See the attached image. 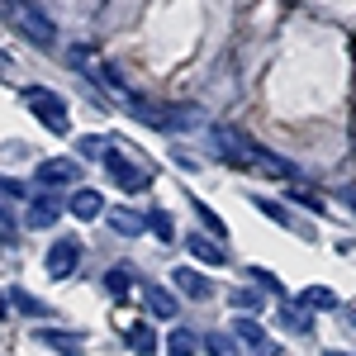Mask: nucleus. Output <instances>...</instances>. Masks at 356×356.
Segmentation results:
<instances>
[{"mask_svg":"<svg viewBox=\"0 0 356 356\" xmlns=\"http://www.w3.org/2000/svg\"><path fill=\"white\" fill-rule=\"evenodd\" d=\"M0 15L19 29L33 48H53V43H57V24L33 5V0H0Z\"/></svg>","mask_w":356,"mask_h":356,"instance_id":"f257e3e1","label":"nucleus"},{"mask_svg":"<svg viewBox=\"0 0 356 356\" xmlns=\"http://www.w3.org/2000/svg\"><path fill=\"white\" fill-rule=\"evenodd\" d=\"M24 105L43 119V129H48V134H67V129H72L67 100H62L57 90H48V86H29V90H24Z\"/></svg>","mask_w":356,"mask_h":356,"instance_id":"f03ea898","label":"nucleus"},{"mask_svg":"<svg viewBox=\"0 0 356 356\" xmlns=\"http://www.w3.org/2000/svg\"><path fill=\"white\" fill-rule=\"evenodd\" d=\"M100 162H105V176H110V181H114L124 195H138V191H147V186H152V176H147L138 162H129V157H124L114 143L105 147V157H100Z\"/></svg>","mask_w":356,"mask_h":356,"instance_id":"7ed1b4c3","label":"nucleus"},{"mask_svg":"<svg viewBox=\"0 0 356 356\" xmlns=\"http://www.w3.org/2000/svg\"><path fill=\"white\" fill-rule=\"evenodd\" d=\"M209 143L219 147L223 162H233V166H252V157H257V143L247 134H238V129H228V124H214L209 129Z\"/></svg>","mask_w":356,"mask_h":356,"instance_id":"20e7f679","label":"nucleus"},{"mask_svg":"<svg viewBox=\"0 0 356 356\" xmlns=\"http://www.w3.org/2000/svg\"><path fill=\"white\" fill-rule=\"evenodd\" d=\"M48 275L53 280H67V275H76V266H81V238H57L53 247H48Z\"/></svg>","mask_w":356,"mask_h":356,"instance_id":"39448f33","label":"nucleus"},{"mask_svg":"<svg viewBox=\"0 0 356 356\" xmlns=\"http://www.w3.org/2000/svg\"><path fill=\"white\" fill-rule=\"evenodd\" d=\"M62 209H67V200H62L57 191L33 195V200H29V209H24V228H53V223L62 219Z\"/></svg>","mask_w":356,"mask_h":356,"instance_id":"423d86ee","label":"nucleus"},{"mask_svg":"<svg viewBox=\"0 0 356 356\" xmlns=\"http://www.w3.org/2000/svg\"><path fill=\"white\" fill-rule=\"evenodd\" d=\"M38 186H76L81 181V162H67V157H48V162H38Z\"/></svg>","mask_w":356,"mask_h":356,"instance_id":"0eeeda50","label":"nucleus"},{"mask_svg":"<svg viewBox=\"0 0 356 356\" xmlns=\"http://www.w3.org/2000/svg\"><path fill=\"white\" fill-rule=\"evenodd\" d=\"M186 252H191L195 261H204V266H228V252H223V243L204 238V233H191V238H186Z\"/></svg>","mask_w":356,"mask_h":356,"instance_id":"6e6552de","label":"nucleus"},{"mask_svg":"<svg viewBox=\"0 0 356 356\" xmlns=\"http://www.w3.org/2000/svg\"><path fill=\"white\" fill-rule=\"evenodd\" d=\"M171 280H176V290H181L186 300H209V295H214V285H209L200 271H191V266H176Z\"/></svg>","mask_w":356,"mask_h":356,"instance_id":"1a4fd4ad","label":"nucleus"},{"mask_svg":"<svg viewBox=\"0 0 356 356\" xmlns=\"http://www.w3.org/2000/svg\"><path fill=\"white\" fill-rule=\"evenodd\" d=\"M295 304H304L309 314H332L342 300H337V290H328V285H309V290L295 295Z\"/></svg>","mask_w":356,"mask_h":356,"instance_id":"9d476101","label":"nucleus"},{"mask_svg":"<svg viewBox=\"0 0 356 356\" xmlns=\"http://www.w3.org/2000/svg\"><path fill=\"white\" fill-rule=\"evenodd\" d=\"M143 300H147V314H152V318H176V314H181L176 295L162 290V285H143Z\"/></svg>","mask_w":356,"mask_h":356,"instance_id":"9b49d317","label":"nucleus"},{"mask_svg":"<svg viewBox=\"0 0 356 356\" xmlns=\"http://www.w3.org/2000/svg\"><path fill=\"white\" fill-rule=\"evenodd\" d=\"M67 209H72L76 219H100V214H105V195L100 191H72Z\"/></svg>","mask_w":356,"mask_h":356,"instance_id":"f8f14e48","label":"nucleus"},{"mask_svg":"<svg viewBox=\"0 0 356 356\" xmlns=\"http://www.w3.org/2000/svg\"><path fill=\"white\" fill-rule=\"evenodd\" d=\"M38 342H43V347H53V352H62V356H86V347H81V337H76V332L43 328V332H38Z\"/></svg>","mask_w":356,"mask_h":356,"instance_id":"ddd939ff","label":"nucleus"},{"mask_svg":"<svg viewBox=\"0 0 356 356\" xmlns=\"http://www.w3.org/2000/svg\"><path fill=\"white\" fill-rule=\"evenodd\" d=\"M233 337H243L252 352H261V347H271V337H266V328L257 323V318H238L233 323Z\"/></svg>","mask_w":356,"mask_h":356,"instance_id":"4468645a","label":"nucleus"},{"mask_svg":"<svg viewBox=\"0 0 356 356\" xmlns=\"http://www.w3.org/2000/svg\"><path fill=\"white\" fill-rule=\"evenodd\" d=\"M10 304H15L24 318H48V314H53V304H43L38 295H29V290H10Z\"/></svg>","mask_w":356,"mask_h":356,"instance_id":"2eb2a0df","label":"nucleus"},{"mask_svg":"<svg viewBox=\"0 0 356 356\" xmlns=\"http://www.w3.org/2000/svg\"><path fill=\"white\" fill-rule=\"evenodd\" d=\"M200 347H204V337H195L191 328H176L166 337V356H195Z\"/></svg>","mask_w":356,"mask_h":356,"instance_id":"dca6fc26","label":"nucleus"},{"mask_svg":"<svg viewBox=\"0 0 356 356\" xmlns=\"http://www.w3.org/2000/svg\"><path fill=\"white\" fill-rule=\"evenodd\" d=\"M105 219H110V228L119 233V238H138V233H143V223H147V219H138L134 209H110Z\"/></svg>","mask_w":356,"mask_h":356,"instance_id":"f3484780","label":"nucleus"},{"mask_svg":"<svg viewBox=\"0 0 356 356\" xmlns=\"http://www.w3.org/2000/svg\"><path fill=\"white\" fill-rule=\"evenodd\" d=\"M129 352L134 356H157V332L147 328V323H134V328H129Z\"/></svg>","mask_w":356,"mask_h":356,"instance_id":"a211bd4d","label":"nucleus"},{"mask_svg":"<svg viewBox=\"0 0 356 356\" xmlns=\"http://www.w3.org/2000/svg\"><path fill=\"white\" fill-rule=\"evenodd\" d=\"M252 204H257V209H261V214H266V219H275V223H280V228H300L304 238H314V233H309V228H304V223H295V214H290V209H285V204H275V200H252Z\"/></svg>","mask_w":356,"mask_h":356,"instance_id":"6ab92c4d","label":"nucleus"},{"mask_svg":"<svg viewBox=\"0 0 356 356\" xmlns=\"http://www.w3.org/2000/svg\"><path fill=\"white\" fill-rule=\"evenodd\" d=\"M252 166H257V171H266V176H295V166H290V162H280V157H275V152H266V147H257Z\"/></svg>","mask_w":356,"mask_h":356,"instance_id":"aec40b11","label":"nucleus"},{"mask_svg":"<svg viewBox=\"0 0 356 356\" xmlns=\"http://www.w3.org/2000/svg\"><path fill=\"white\" fill-rule=\"evenodd\" d=\"M105 290H110L114 300H124V295L134 290V271H129V266H114V271H105Z\"/></svg>","mask_w":356,"mask_h":356,"instance_id":"412c9836","label":"nucleus"},{"mask_svg":"<svg viewBox=\"0 0 356 356\" xmlns=\"http://www.w3.org/2000/svg\"><path fill=\"white\" fill-rule=\"evenodd\" d=\"M147 228H152L162 243H176V223H171V214H166V209H147Z\"/></svg>","mask_w":356,"mask_h":356,"instance_id":"4be33fe9","label":"nucleus"},{"mask_svg":"<svg viewBox=\"0 0 356 356\" xmlns=\"http://www.w3.org/2000/svg\"><path fill=\"white\" fill-rule=\"evenodd\" d=\"M204 352L209 356H238V342H233V332H209L204 337Z\"/></svg>","mask_w":356,"mask_h":356,"instance_id":"5701e85b","label":"nucleus"},{"mask_svg":"<svg viewBox=\"0 0 356 356\" xmlns=\"http://www.w3.org/2000/svg\"><path fill=\"white\" fill-rule=\"evenodd\" d=\"M280 323H285L290 332H309V328H314V323H309V309H304V304H295V309H280Z\"/></svg>","mask_w":356,"mask_h":356,"instance_id":"b1692460","label":"nucleus"},{"mask_svg":"<svg viewBox=\"0 0 356 356\" xmlns=\"http://www.w3.org/2000/svg\"><path fill=\"white\" fill-rule=\"evenodd\" d=\"M105 147H110V143H105L100 134H86L81 143H76V152H81L86 162H100V157H105Z\"/></svg>","mask_w":356,"mask_h":356,"instance_id":"393cba45","label":"nucleus"},{"mask_svg":"<svg viewBox=\"0 0 356 356\" xmlns=\"http://www.w3.org/2000/svg\"><path fill=\"white\" fill-rule=\"evenodd\" d=\"M195 214H200V223H204L209 233H219V243H223V219L209 209V204H204V200H195Z\"/></svg>","mask_w":356,"mask_h":356,"instance_id":"a878e982","label":"nucleus"},{"mask_svg":"<svg viewBox=\"0 0 356 356\" xmlns=\"http://www.w3.org/2000/svg\"><path fill=\"white\" fill-rule=\"evenodd\" d=\"M228 300L238 304V309H257V314H261V304H266V300H261V295H252V290H233Z\"/></svg>","mask_w":356,"mask_h":356,"instance_id":"bb28decb","label":"nucleus"},{"mask_svg":"<svg viewBox=\"0 0 356 356\" xmlns=\"http://www.w3.org/2000/svg\"><path fill=\"white\" fill-rule=\"evenodd\" d=\"M0 195H5V200H24V195H29V186L10 181V176H0Z\"/></svg>","mask_w":356,"mask_h":356,"instance_id":"cd10ccee","label":"nucleus"},{"mask_svg":"<svg viewBox=\"0 0 356 356\" xmlns=\"http://www.w3.org/2000/svg\"><path fill=\"white\" fill-rule=\"evenodd\" d=\"M247 275H252V280H257L261 290H271V295H275V290H280V280H275L271 271H257V266H247Z\"/></svg>","mask_w":356,"mask_h":356,"instance_id":"c85d7f7f","label":"nucleus"},{"mask_svg":"<svg viewBox=\"0 0 356 356\" xmlns=\"http://www.w3.org/2000/svg\"><path fill=\"white\" fill-rule=\"evenodd\" d=\"M257 356H290V352H285L280 342H271V347H261V352H257Z\"/></svg>","mask_w":356,"mask_h":356,"instance_id":"c756f323","label":"nucleus"},{"mask_svg":"<svg viewBox=\"0 0 356 356\" xmlns=\"http://www.w3.org/2000/svg\"><path fill=\"white\" fill-rule=\"evenodd\" d=\"M342 200H347V204H352V209H356V191H342Z\"/></svg>","mask_w":356,"mask_h":356,"instance_id":"7c9ffc66","label":"nucleus"},{"mask_svg":"<svg viewBox=\"0 0 356 356\" xmlns=\"http://www.w3.org/2000/svg\"><path fill=\"white\" fill-rule=\"evenodd\" d=\"M323 356H352V352H323Z\"/></svg>","mask_w":356,"mask_h":356,"instance_id":"2f4dec72","label":"nucleus"},{"mask_svg":"<svg viewBox=\"0 0 356 356\" xmlns=\"http://www.w3.org/2000/svg\"><path fill=\"white\" fill-rule=\"evenodd\" d=\"M0 318H5V295H0Z\"/></svg>","mask_w":356,"mask_h":356,"instance_id":"473e14b6","label":"nucleus"},{"mask_svg":"<svg viewBox=\"0 0 356 356\" xmlns=\"http://www.w3.org/2000/svg\"><path fill=\"white\" fill-rule=\"evenodd\" d=\"M352 328H356V314H352Z\"/></svg>","mask_w":356,"mask_h":356,"instance_id":"72a5a7b5","label":"nucleus"}]
</instances>
